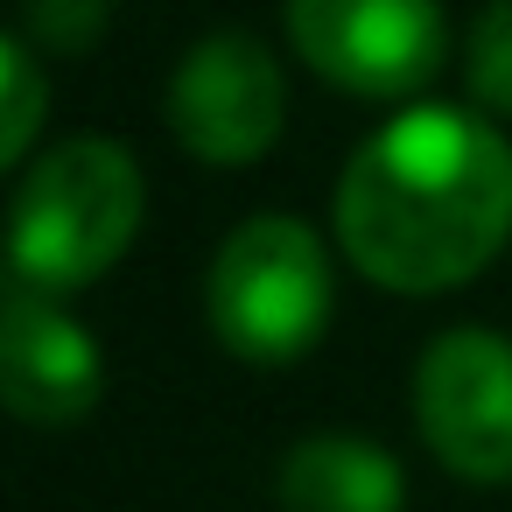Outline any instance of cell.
Listing matches in <instances>:
<instances>
[{"mask_svg":"<svg viewBox=\"0 0 512 512\" xmlns=\"http://www.w3.org/2000/svg\"><path fill=\"white\" fill-rule=\"evenodd\" d=\"M330 232L386 295L470 288L512 246V141L477 106L414 99L386 113L330 183Z\"/></svg>","mask_w":512,"mask_h":512,"instance_id":"6da1fadb","label":"cell"},{"mask_svg":"<svg viewBox=\"0 0 512 512\" xmlns=\"http://www.w3.org/2000/svg\"><path fill=\"white\" fill-rule=\"evenodd\" d=\"M148 218V176L127 141L71 134L50 141L8 204V267L36 295H78L113 274Z\"/></svg>","mask_w":512,"mask_h":512,"instance_id":"7a4b0ae2","label":"cell"},{"mask_svg":"<svg viewBox=\"0 0 512 512\" xmlns=\"http://www.w3.org/2000/svg\"><path fill=\"white\" fill-rule=\"evenodd\" d=\"M337 316L330 239L295 211H253L232 225L204 274V323L246 365H295Z\"/></svg>","mask_w":512,"mask_h":512,"instance_id":"3957f363","label":"cell"},{"mask_svg":"<svg viewBox=\"0 0 512 512\" xmlns=\"http://www.w3.org/2000/svg\"><path fill=\"white\" fill-rule=\"evenodd\" d=\"M288 50L344 99H421L449 64L442 0H281Z\"/></svg>","mask_w":512,"mask_h":512,"instance_id":"277c9868","label":"cell"},{"mask_svg":"<svg viewBox=\"0 0 512 512\" xmlns=\"http://www.w3.org/2000/svg\"><path fill=\"white\" fill-rule=\"evenodd\" d=\"M169 141L204 169H253L288 134V71L253 29H211L162 85Z\"/></svg>","mask_w":512,"mask_h":512,"instance_id":"5b68a950","label":"cell"},{"mask_svg":"<svg viewBox=\"0 0 512 512\" xmlns=\"http://www.w3.org/2000/svg\"><path fill=\"white\" fill-rule=\"evenodd\" d=\"M414 435L463 484H512V337L449 323L414 358Z\"/></svg>","mask_w":512,"mask_h":512,"instance_id":"8992f818","label":"cell"},{"mask_svg":"<svg viewBox=\"0 0 512 512\" xmlns=\"http://www.w3.org/2000/svg\"><path fill=\"white\" fill-rule=\"evenodd\" d=\"M106 400V351L64 309V295H36L8 281L0 302V407L29 428H71Z\"/></svg>","mask_w":512,"mask_h":512,"instance_id":"52a82bcc","label":"cell"},{"mask_svg":"<svg viewBox=\"0 0 512 512\" xmlns=\"http://www.w3.org/2000/svg\"><path fill=\"white\" fill-rule=\"evenodd\" d=\"M281 512H407L400 456L365 428H309L274 463Z\"/></svg>","mask_w":512,"mask_h":512,"instance_id":"ba28073f","label":"cell"},{"mask_svg":"<svg viewBox=\"0 0 512 512\" xmlns=\"http://www.w3.org/2000/svg\"><path fill=\"white\" fill-rule=\"evenodd\" d=\"M0 85H8V106H0V162H8V169H29V162H36L43 113H50V78H43L36 43H22V36L0 43Z\"/></svg>","mask_w":512,"mask_h":512,"instance_id":"9c48e42d","label":"cell"},{"mask_svg":"<svg viewBox=\"0 0 512 512\" xmlns=\"http://www.w3.org/2000/svg\"><path fill=\"white\" fill-rule=\"evenodd\" d=\"M463 92L484 120H512V0H484L463 36Z\"/></svg>","mask_w":512,"mask_h":512,"instance_id":"30bf717a","label":"cell"},{"mask_svg":"<svg viewBox=\"0 0 512 512\" xmlns=\"http://www.w3.org/2000/svg\"><path fill=\"white\" fill-rule=\"evenodd\" d=\"M113 0H22V43H36L43 64H78L106 43Z\"/></svg>","mask_w":512,"mask_h":512,"instance_id":"8fae6325","label":"cell"}]
</instances>
